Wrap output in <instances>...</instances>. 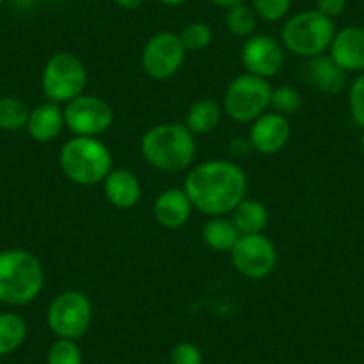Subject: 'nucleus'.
Returning <instances> with one entry per match:
<instances>
[{"mask_svg": "<svg viewBox=\"0 0 364 364\" xmlns=\"http://www.w3.org/2000/svg\"><path fill=\"white\" fill-rule=\"evenodd\" d=\"M272 84L252 73H241L229 82L223 95V111L240 124H252L264 114L272 100Z\"/></svg>", "mask_w": 364, "mask_h": 364, "instance_id": "0eeeda50", "label": "nucleus"}, {"mask_svg": "<svg viewBox=\"0 0 364 364\" xmlns=\"http://www.w3.org/2000/svg\"><path fill=\"white\" fill-rule=\"evenodd\" d=\"M248 181L245 171L232 161L213 159L191 168L184 181V191L197 211L208 216L232 213L247 198Z\"/></svg>", "mask_w": 364, "mask_h": 364, "instance_id": "f257e3e1", "label": "nucleus"}, {"mask_svg": "<svg viewBox=\"0 0 364 364\" xmlns=\"http://www.w3.org/2000/svg\"><path fill=\"white\" fill-rule=\"evenodd\" d=\"M186 52L204 50L213 41V29L205 22H190L178 34Z\"/></svg>", "mask_w": 364, "mask_h": 364, "instance_id": "a878e982", "label": "nucleus"}, {"mask_svg": "<svg viewBox=\"0 0 364 364\" xmlns=\"http://www.w3.org/2000/svg\"><path fill=\"white\" fill-rule=\"evenodd\" d=\"M348 111L352 120L364 131V72L348 86Z\"/></svg>", "mask_w": 364, "mask_h": 364, "instance_id": "c85d7f7f", "label": "nucleus"}, {"mask_svg": "<svg viewBox=\"0 0 364 364\" xmlns=\"http://www.w3.org/2000/svg\"><path fill=\"white\" fill-rule=\"evenodd\" d=\"M193 209L184 188H168L154 202V218L164 229L175 230L186 225Z\"/></svg>", "mask_w": 364, "mask_h": 364, "instance_id": "dca6fc26", "label": "nucleus"}, {"mask_svg": "<svg viewBox=\"0 0 364 364\" xmlns=\"http://www.w3.org/2000/svg\"><path fill=\"white\" fill-rule=\"evenodd\" d=\"M47 364H82V350L75 339L58 338L48 348Z\"/></svg>", "mask_w": 364, "mask_h": 364, "instance_id": "bb28decb", "label": "nucleus"}, {"mask_svg": "<svg viewBox=\"0 0 364 364\" xmlns=\"http://www.w3.org/2000/svg\"><path fill=\"white\" fill-rule=\"evenodd\" d=\"M65 127V111L55 102H41L31 109L27 120V132L38 143H50L61 134Z\"/></svg>", "mask_w": 364, "mask_h": 364, "instance_id": "a211bd4d", "label": "nucleus"}, {"mask_svg": "<svg viewBox=\"0 0 364 364\" xmlns=\"http://www.w3.org/2000/svg\"><path fill=\"white\" fill-rule=\"evenodd\" d=\"M241 63L247 73L272 79L284 66V48L268 34H252L241 48Z\"/></svg>", "mask_w": 364, "mask_h": 364, "instance_id": "f8f14e48", "label": "nucleus"}, {"mask_svg": "<svg viewBox=\"0 0 364 364\" xmlns=\"http://www.w3.org/2000/svg\"><path fill=\"white\" fill-rule=\"evenodd\" d=\"M31 109L22 99L13 95L0 97V131L18 132L27 127Z\"/></svg>", "mask_w": 364, "mask_h": 364, "instance_id": "5701e85b", "label": "nucleus"}, {"mask_svg": "<svg viewBox=\"0 0 364 364\" xmlns=\"http://www.w3.org/2000/svg\"><path fill=\"white\" fill-rule=\"evenodd\" d=\"M93 306L91 300L77 289H66L50 302L47 311V325L58 338L79 339L91 327Z\"/></svg>", "mask_w": 364, "mask_h": 364, "instance_id": "6e6552de", "label": "nucleus"}, {"mask_svg": "<svg viewBox=\"0 0 364 364\" xmlns=\"http://www.w3.org/2000/svg\"><path fill=\"white\" fill-rule=\"evenodd\" d=\"M184 59H186V48L178 34L161 31L150 36L143 47L141 66L150 79L166 80L182 68Z\"/></svg>", "mask_w": 364, "mask_h": 364, "instance_id": "9b49d317", "label": "nucleus"}, {"mask_svg": "<svg viewBox=\"0 0 364 364\" xmlns=\"http://www.w3.org/2000/svg\"><path fill=\"white\" fill-rule=\"evenodd\" d=\"M211 4H215L216 8H223V9H230L237 4H243L245 0H209Z\"/></svg>", "mask_w": 364, "mask_h": 364, "instance_id": "72a5a7b5", "label": "nucleus"}, {"mask_svg": "<svg viewBox=\"0 0 364 364\" xmlns=\"http://www.w3.org/2000/svg\"><path fill=\"white\" fill-rule=\"evenodd\" d=\"M336 36L334 20L316 9H307L286 20L282 27V45L300 58H316L331 48Z\"/></svg>", "mask_w": 364, "mask_h": 364, "instance_id": "39448f33", "label": "nucleus"}, {"mask_svg": "<svg viewBox=\"0 0 364 364\" xmlns=\"http://www.w3.org/2000/svg\"><path fill=\"white\" fill-rule=\"evenodd\" d=\"M65 127L75 136L99 138L114 122V111L104 99L95 95L75 97L65 106Z\"/></svg>", "mask_w": 364, "mask_h": 364, "instance_id": "1a4fd4ad", "label": "nucleus"}, {"mask_svg": "<svg viewBox=\"0 0 364 364\" xmlns=\"http://www.w3.org/2000/svg\"><path fill=\"white\" fill-rule=\"evenodd\" d=\"M229 150L234 157H247L248 152L252 150V145L248 141V138H234L230 141Z\"/></svg>", "mask_w": 364, "mask_h": 364, "instance_id": "2f4dec72", "label": "nucleus"}, {"mask_svg": "<svg viewBox=\"0 0 364 364\" xmlns=\"http://www.w3.org/2000/svg\"><path fill=\"white\" fill-rule=\"evenodd\" d=\"M346 75L348 73L331 58V55H316L307 59L304 66V79L309 86L328 97H336L343 93L346 87Z\"/></svg>", "mask_w": 364, "mask_h": 364, "instance_id": "2eb2a0df", "label": "nucleus"}, {"mask_svg": "<svg viewBox=\"0 0 364 364\" xmlns=\"http://www.w3.org/2000/svg\"><path fill=\"white\" fill-rule=\"evenodd\" d=\"M328 55L346 73L364 72V26H346L336 31Z\"/></svg>", "mask_w": 364, "mask_h": 364, "instance_id": "4468645a", "label": "nucleus"}, {"mask_svg": "<svg viewBox=\"0 0 364 364\" xmlns=\"http://www.w3.org/2000/svg\"><path fill=\"white\" fill-rule=\"evenodd\" d=\"M222 114L223 109L216 100L202 99L188 109L186 124L184 125L193 134H209V132H213L220 125Z\"/></svg>", "mask_w": 364, "mask_h": 364, "instance_id": "aec40b11", "label": "nucleus"}, {"mask_svg": "<svg viewBox=\"0 0 364 364\" xmlns=\"http://www.w3.org/2000/svg\"><path fill=\"white\" fill-rule=\"evenodd\" d=\"M157 4L161 6H170V8H177V6H182L186 4L188 0H156Z\"/></svg>", "mask_w": 364, "mask_h": 364, "instance_id": "f704fd0d", "label": "nucleus"}, {"mask_svg": "<svg viewBox=\"0 0 364 364\" xmlns=\"http://www.w3.org/2000/svg\"><path fill=\"white\" fill-rule=\"evenodd\" d=\"M240 236V230L236 229L232 220H227L223 216H215L202 229V240L215 252H230Z\"/></svg>", "mask_w": 364, "mask_h": 364, "instance_id": "412c9836", "label": "nucleus"}, {"mask_svg": "<svg viewBox=\"0 0 364 364\" xmlns=\"http://www.w3.org/2000/svg\"><path fill=\"white\" fill-rule=\"evenodd\" d=\"M170 364H204V355L197 345L181 341L171 348Z\"/></svg>", "mask_w": 364, "mask_h": 364, "instance_id": "c756f323", "label": "nucleus"}, {"mask_svg": "<svg viewBox=\"0 0 364 364\" xmlns=\"http://www.w3.org/2000/svg\"><path fill=\"white\" fill-rule=\"evenodd\" d=\"M269 107L273 109V113L289 118L302 109V95L293 86L273 87Z\"/></svg>", "mask_w": 364, "mask_h": 364, "instance_id": "393cba45", "label": "nucleus"}, {"mask_svg": "<svg viewBox=\"0 0 364 364\" xmlns=\"http://www.w3.org/2000/svg\"><path fill=\"white\" fill-rule=\"evenodd\" d=\"M117 8L125 9V11H134L145 4V0H111Z\"/></svg>", "mask_w": 364, "mask_h": 364, "instance_id": "473e14b6", "label": "nucleus"}, {"mask_svg": "<svg viewBox=\"0 0 364 364\" xmlns=\"http://www.w3.org/2000/svg\"><path fill=\"white\" fill-rule=\"evenodd\" d=\"M360 154L364 156V131H363V136H360Z\"/></svg>", "mask_w": 364, "mask_h": 364, "instance_id": "c9c22d12", "label": "nucleus"}, {"mask_svg": "<svg viewBox=\"0 0 364 364\" xmlns=\"http://www.w3.org/2000/svg\"><path fill=\"white\" fill-rule=\"evenodd\" d=\"M45 269L40 259L23 248L0 250V302L11 307L27 306L40 295Z\"/></svg>", "mask_w": 364, "mask_h": 364, "instance_id": "7ed1b4c3", "label": "nucleus"}, {"mask_svg": "<svg viewBox=\"0 0 364 364\" xmlns=\"http://www.w3.org/2000/svg\"><path fill=\"white\" fill-rule=\"evenodd\" d=\"M4 2H6V0H0V8H2V6H4Z\"/></svg>", "mask_w": 364, "mask_h": 364, "instance_id": "e433bc0d", "label": "nucleus"}, {"mask_svg": "<svg viewBox=\"0 0 364 364\" xmlns=\"http://www.w3.org/2000/svg\"><path fill=\"white\" fill-rule=\"evenodd\" d=\"M225 26L229 33L236 38H250L257 27V15L254 13L252 6L237 4L227 9Z\"/></svg>", "mask_w": 364, "mask_h": 364, "instance_id": "b1692460", "label": "nucleus"}, {"mask_svg": "<svg viewBox=\"0 0 364 364\" xmlns=\"http://www.w3.org/2000/svg\"><path fill=\"white\" fill-rule=\"evenodd\" d=\"M27 338V323L18 313H0V357L16 352Z\"/></svg>", "mask_w": 364, "mask_h": 364, "instance_id": "4be33fe9", "label": "nucleus"}, {"mask_svg": "<svg viewBox=\"0 0 364 364\" xmlns=\"http://www.w3.org/2000/svg\"><path fill=\"white\" fill-rule=\"evenodd\" d=\"M141 154L146 163L164 173H178L193 164L195 134L182 124H159L143 134Z\"/></svg>", "mask_w": 364, "mask_h": 364, "instance_id": "f03ea898", "label": "nucleus"}, {"mask_svg": "<svg viewBox=\"0 0 364 364\" xmlns=\"http://www.w3.org/2000/svg\"><path fill=\"white\" fill-rule=\"evenodd\" d=\"M268 209L252 198H243L232 211V223L240 234H262L268 225Z\"/></svg>", "mask_w": 364, "mask_h": 364, "instance_id": "6ab92c4d", "label": "nucleus"}, {"mask_svg": "<svg viewBox=\"0 0 364 364\" xmlns=\"http://www.w3.org/2000/svg\"><path fill=\"white\" fill-rule=\"evenodd\" d=\"M59 166L77 186H95L113 170V154L99 138L73 136L59 152Z\"/></svg>", "mask_w": 364, "mask_h": 364, "instance_id": "20e7f679", "label": "nucleus"}, {"mask_svg": "<svg viewBox=\"0 0 364 364\" xmlns=\"http://www.w3.org/2000/svg\"><path fill=\"white\" fill-rule=\"evenodd\" d=\"M230 262L247 279H264L277 266V248L264 234H243L232 247Z\"/></svg>", "mask_w": 364, "mask_h": 364, "instance_id": "9d476101", "label": "nucleus"}, {"mask_svg": "<svg viewBox=\"0 0 364 364\" xmlns=\"http://www.w3.org/2000/svg\"><path fill=\"white\" fill-rule=\"evenodd\" d=\"M87 73L82 59L72 52H58L45 63L41 72V90L45 99L55 104H68L82 95Z\"/></svg>", "mask_w": 364, "mask_h": 364, "instance_id": "423d86ee", "label": "nucleus"}, {"mask_svg": "<svg viewBox=\"0 0 364 364\" xmlns=\"http://www.w3.org/2000/svg\"><path fill=\"white\" fill-rule=\"evenodd\" d=\"M104 197L118 209H131L141 198V182L125 168H113L104 178Z\"/></svg>", "mask_w": 364, "mask_h": 364, "instance_id": "f3484780", "label": "nucleus"}, {"mask_svg": "<svg viewBox=\"0 0 364 364\" xmlns=\"http://www.w3.org/2000/svg\"><path fill=\"white\" fill-rule=\"evenodd\" d=\"M346 9V0H316V11L321 15L334 20L336 16H341Z\"/></svg>", "mask_w": 364, "mask_h": 364, "instance_id": "7c9ffc66", "label": "nucleus"}, {"mask_svg": "<svg viewBox=\"0 0 364 364\" xmlns=\"http://www.w3.org/2000/svg\"><path fill=\"white\" fill-rule=\"evenodd\" d=\"M291 138V125L286 117L279 113H264L252 122L248 131V141L252 150L262 156H273L281 152Z\"/></svg>", "mask_w": 364, "mask_h": 364, "instance_id": "ddd939ff", "label": "nucleus"}, {"mask_svg": "<svg viewBox=\"0 0 364 364\" xmlns=\"http://www.w3.org/2000/svg\"><path fill=\"white\" fill-rule=\"evenodd\" d=\"M293 0H250V6L257 18L264 22H279L291 9Z\"/></svg>", "mask_w": 364, "mask_h": 364, "instance_id": "cd10ccee", "label": "nucleus"}]
</instances>
